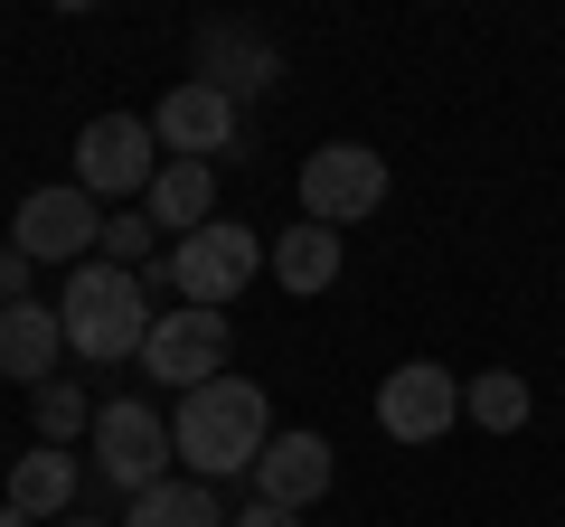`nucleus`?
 I'll return each mask as SVG.
<instances>
[{"mask_svg": "<svg viewBox=\"0 0 565 527\" xmlns=\"http://www.w3.org/2000/svg\"><path fill=\"white\" fill-rule=\"evenodd\" d=\"M274 406H264V386L255 377H207V386H189L180 406H170V452L189 462V481H255V462H264V443H274Z\"/></svg>", "mask_w": 565, "mask_h": 527, "instance_id": "f257e3e1", "label": "nucleus"}, {"mask_svg": "<svg viewBox=\"0 0 565 527\" xmlns=\"http://www.w3.org/2000/svg\"><path fill=\"white\" fill-rule=\"evenodd\" d=\"M57 321H66V348L95 367H141V348H151V321H161V302L141 292V273H122V264H76L57 292Z\"/></svg>", "mask_w": 565, "mask_h": 527, "instance_id": "f03ea898", "label": "nucleus"}, {"mask_svg": "<svg viewBox=\"0 0 565 527\" xmlns=\"http://www.w3.org/2000/svg\"><path fill=\"white\" fill-rule=\"evenodd\" d=\"M170 415L141 406V396H114V406H95V481H114L122 499H141V490L170 481Z\"/></svg>", "mask_w": 565, "mask_h": 527, "instance_id": "7ed1b4c3", "label": "nucleus"}, {"mask_svg": "<svg viewBox=\"0 0 565 527\" xmlns=\"http://www.w3.org/2000/svg\"><path fill=\"white\" fill-rule=\"evenodd\" d=\"M151 180H161L151 114H95L76 132V189L85 198H151Z\"/></svg>", "mask_w": 565, "mask_h": 527, "instance_id": "20e7f679", "label": "nucleus"}, {"mask_svg": "<svg viewBox=\"0 0 565 527\" xmlns=\"http://www.w3.org/2000/svg\"><path fill=\"white\" fill-rule=\"evenodd\" d=\"M264 264L274 255L245 226H199V236H170V292L199 302V311H226V302H245V283H255Z\"/></svg>", "mask_w": 565, "mask_h": 527, "instance_id": "39448f33", "label": "nucleus"}, {"mask_svg": "<svg viewBox=\"0 0 565 527\" xmlns=\"http://www.w3.org/2000/svg\"><path fill=\"white\" fill-rule=\"evenodd\" d=\"M386 207V151H367V142H321L302 161V217L311 226H359V217H377Z\"/></svg>", "mask_w": 565, "mask_h": 527, "instance_id": "423d86ee", "label": "nucleus"}, {"mask_svg": "<svg viewBox=\"0 0 565 527\" xmlns=\"http://www.w3.org/2000/svg\"><path fill=\"white\" fill-rule=\"evenodd\" d=\"M377 424H386V443H444L462 424V377L444 358H405L377 386Z\"/></svg>", "mask_w": 565, "mask_h": 527, "instance_id": "0eeeda50", "label": "nucleus"}, {"mask_svg": "<svg viewBox=\"0 0 565 527\" xmlns=\"http://www.w3.org/2000/svg\"><path fill=\"white\" fill-rule=\"evenodd\" d=\"M10 245H20L29 264H95L104 207L85 198L76 180H66V189H29V198H20V226H10Z\"/></svg>", "mask_w": 565, "mask_h": 527, "instance_id": "6e6552de", "label": "nucleus"}, {"mask_svg": "<svg viewBox=\"0 0 565 527\" xmlns=\"http://www.w3.org/2000/svg\"><path fill=\"white\" fill-rule=\"evenodd\" d=\"M151 132H161L170 161H207V170H217L226 151H236V132H245V104L217 95V85H199V76H180L161 95V114H151Z\"/></svg>", "mask_w": 565, "mask_h": 527, "instance_id": "1a4fd4ad", "label": "nucleus"}, {"mask_svg": "<svg viewBox=\"0 0 565 527\" xmlns=\"http://www.w3.org/2000/svg\"><path fill=\"white\" fill-rule=\"evenodd\" d=\"M141 377L161 386H207L226 377V311H199V302H170L161 321H151V348H141Z\"/></svg>", "mask_w": 565, "mask_h": 527, "instance_id": "9d476101", "label": "nucleus"}, {"mask_svg": "<svg viewBox=\"0 0 565 527\" xmlns=\"http://www.w3.org/2000/svg\"><path fill=\"white\" fill-rule=\"evenodd\" d=\"M189 76L245 104V95H264V85L282 76V47H274V29H255V20H199V47H189Z\"/></svg>", "mask_w": 565, "mask_h": 527, "instance_id": "9b49d317", "label": "nucleus"}, {"mask_svg": "<svg viewBox=\"0 0 565 527\" xmlns=\"http://www.w3.org/2000/svg\"><path fill=\"white\" fill-rule=\"evenodd\" d=\"M330 471H340V462H330L321 433H274V443H264V462H255V499L302 518V508L330 490Z\"/></svg>", "mask_w": 565, "mask_h": 527, "instance_id": "f8f14e48", "label": "nucleus"}, {"mask_svg": "<svg viewBox=\"0 0 565 527\" xmlns=\"http://www.w3.org/2000/svg\"><path fill=\"white\" fill-rule=\"evenodd\" d=\"M57 358H66L57 302H10V311H0V377H10V386H29V396H39V386L57 377Z\"/></svg>", "mask_w": 565, "mask_h": 527, "instance_id": "ddd939ff", "label": "nucleus"}, {"mask_svg": "<svg viewBox=\"0 0 565 527\" xmlns=\"http://www.w3.org/2000/svg\"><path fill=\"white\" fill-rule=\"evenodd\" d=\"M76 481H85V471H76V452H66V443H39V452H20V462H10L0 499L20 508L29 527H39V518H76Z\"/></svg>", "mask_w": 565, "mask_h": 527, "instance_id": "4468645a", "label": "nucleus"}, {"mask_svg": "<svg viewBox=\"0 0 565 527\" xmlns=\"http://www.w3.org/2000/svg\"><path fill=\"white\" fill-rule=\"evenodd\" d=\"M141 217H151V226H180V236L217 226V170H207V161H161V180H151V198H141Z\"/></svg>", "mask_w": 565, "mask_h": 527, "instance_id": "2eb2a0df", "label": "nucleus"}, {"mask_svg": "<svg viewBox=\"0 0 565 527\" xmlns=\"http://www.w3.org/2000/svg\"><path fill=\"white\" fill-rule=\"evenodd\" d=\"M274 283L282 292H302V302H321L330 283H340V236H330V226H282L274 236Z\"/></svg>", "mask_w": 565, "mask_h": 527, "instance_id": "dca6fc26", "label": "nucleus"}, {"mask_svg": "<svg viewBox=\"0 0 565 527\" xmlns=\"http://www.w3.org/2000/svg\"><path fill=\"white\" fill-rule=\"evenodd\" d=\"M122 527H226V508H217L207 481H161V490H141L122 508Z\"/></svg>", "mask_w": 565, "mask_h": 527, "instance_id": "f3484780", "label": "nucleus"}, {"mask_svg": "<svg viewBox=\"0 0 565 527\" xmlns=\"http://www.w3.org/2000/svg\"><path fill=\"white\" fill-rule=\"evenodd\" d=\"M462 406H471L481 433H519L527 424V377H519V367H481V377L462 386Z\"/></svg>", "mask_w": 565, "mask_h": 527, "instance_id": "a211bd4d", "label": "nucleus"}, {"mask_svg": "<svg viewBox=\"0 0 565 527\" xmlns=\"http://www.w3.org/2000/svg\"><path fill=\"white\" fill-rule=\"evenodd\" d=\"M29 415H39V443H76V433H95V396H85L76 377H47L39 396H29Z\"/></svg>", "mask_w": 565, "mask_h": 527, "instance_id": "6ab92c4d", "label": "nucleus"}, {"mask_svg": "<svg viewBox=\"0 0 565 527\" xmlns=\"http://www.w3.org/2000/svg\"><path fill=\"white\" fill-rule=\"evenodd\" d=\"M104 264H122V273H141V264L161 255V226L141 217V207H104V245H95Z\"/></svg>", "mask_w": 565, "mask_h": 527, "instance_id": "aec40b11", "label": "nucleus"}, {"mask_svg": "<svg viewBox=\"0 0 565 527\" xmlns=\"http://www.w3.org/2000/svg\"><path fill=\"white\" fill-rule=\"evenodd\" d=\"M10 302H29V255H20V245H0V311H10Z\"/></svg>", "mask_w": 565, "mask_h": 527, "instance_id": "412c9836", "label": "nucleus"}, {"mask_svg": "<svg viewBox=\"0 0 565 527\" xmlns=\"http://www.w3.org/2000/svg\"><path fill=\"white\" fill-rule=\"evenodd\" d=\"M226 527H302V518H292V508H264V499H245Z\"/></svg>", "mask_w": 565, "mask_h": 527, "instance_id": "4be33fe9", "label": "nucleus"}, {"mask_svg": "<svg viewBox=\"0 0 565 527\" xmlns=\"http://www.w3.org/2000/svg\"><path fill=\"white\" fill-rule=\"evenodd\" d=\"M0 527H29V518H20V508H10V499H0Z\"/></svg>", "mask_w": 565, "mask_h": 527, "instance_id": "5701e85b", "label": "nucleus"}, {"mask_svg": "<svg viewBox=\"0 0 565 527\" xmlns=\"http://www.w3.org/2000/svg\"><path fill=\"white\" fill-rule=\"evenodd\" d=\"M57 527H95V518H57Z\"/></svg>", "mask_w": 565, "mask_h": 527, "instance_id": "b1692460", "label": "nucleus"}]
</instances>
